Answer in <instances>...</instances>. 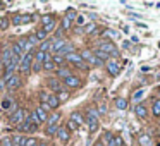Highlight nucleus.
<instances>
[{
  "instance_id": "obj_1",
  "label": "nucleus",
  "mask_w": 160,
  "mask_h": 146,
  "mask_svg": "<svg viewBox=\"0 0 160 146\" xmlns=\"http://www.w3.org/2000/svg\"><path fill=\"white\" fill-rule=\"evenodd\" d=\"M64 59H66V62H71L72 66L79 67V69H83V71H88V64L84 62L83 59H81V55H79V53L72 52V53H69V55H66Z\"/></svg>"
},
{
  "instance_id": "obj_2",
  "label": "nucleus",
  "mask_w": 160,
  "mask_h": 146,
  "mask_svg": "<svg viewBox=\"0 0 160 146\" xmlns=\"http://www.w3.org/2000/svg\"><path fill=\"white\" fill-rule=\"evenodd\" d=\"M33 60H35V57H33V53H24L21 59V64H19V71H21V74H28L29 71H31L33 67Z\"/></svg>"
},
{
  "instance_id": "obj_3",
  "label": "nucleus",
  "mask_w": 160,
  "mask_h": 146,
  "mask_svg": "<svg viewBox=\"0 0 160 146\" xmlns=\"http://www.w3.org/2000/svg\"><path fill=\"white\" fill-rule=\"evenodd\" d=\"M42 21H43V29H45V33L48 35V31H53L55 29V19H53V16H50V14H47V16H43L42 17Z\"/></svg>"
},
{
  "instance_id": "obj_4",
  "label": "nucleus",
  "mask_w": 160,
  "mask_h": 146,
  "mask_svg": "<svg viewBox=\"0 0 160 146\" xmlns=\"http://www.w3.org/2000/svg\"><path fill=\"white\" fill-rule=\"evenodd\" d=\"M100 50H103V52L108 53L110 57H119V50L115 48V45H114V43H110V41H103L100 45Z\"/></svg>"
},
{
  "instance_id": "obj_5",
  "label": "nucleus",
  "mask_w": 160,
  "mask_h": 146,
  "mask_svg": "<svg viewBox=\"0 0 160 146\" xmlns=\"http://www.w3.org/2000/svg\"><path fill=\"white\" fill-rule=\"evenodd\" d=\"M26 117H28V112L24 110V108H18V110L12 114V117H11V120L14 122V124H21L22 120H26Z\"/></svg>"
},
{
  "instance_id": "obj_6",
  "label": "nucleus",
  "mask_w": 160,
  "mask_h": 146,
  "mask_svg": "<svg viewBox=\"0 0 160 146\" xmlns=\"http://www.w3.org/2000/svg\"><path fill=\"white\" fill-rule=\"evenodd\" d=\"M62 81L67 88H79L81 86V79L78 76H72V74H71L69 77H66V79H62Z\"/></svg>"
},
{
  "instance_id": "obj_7",
  "label": "nucleus",
  "mask_w": 160,
  "mask_h": 146,
  "mask_svg": "<svg viewBox=\"0 0 160 146\" xmlns=\"http://www.w3.org/2000/svg\"><path fill=\"white\" fill-rule=\"evenodd\" d=\"M105 67H107L110 76H119V62L117 60H108V62L105 64Z\"/></svg>"
},
{
  "instance_id": "obj_8",
  "label": "nucleus",
  "mask_w": 160,
  "mask_h": 146,
  "mask_svg": "<svg viewBox=\"0 0 160 146\" xmlns=\"http://www.w3.org/2000/svg\"><path fill=\"white\" fill-rule=\"evenodd\" d=\"M12 57H14V55H12V50L9 48V46H7V48H4V53H2V59H0V64H2L4 67H7L9 64H11Z\"/></svg>"
},
{
  "instance_id": "obj_9",
  "label": "nucleus",
  "mask_w": 160,
  "mask_h": 146,
  "mask_svg": "<svg viewBox=\"0 0 160 146\" xmlns=\"http://www.w3.org/2000/svg\"><path fill=\"white\" fill-rule=\"evenodd\" d=\"M134 114L138 115V119H146L148 117V108H146V105L139 103L134 107Z\"/></svg>"
},
{
  "instance_id": "obj_10",
  "label": "nucleus",
  "mask_w": 160,
  "mask_h": 146,
  "mask_svg": "<svg viewBox=\"0 0 160 146\" xmlns=\"http://www.w3.org/2000/svg\"><path fill=\"white\" fill-rule=\"evenodd\" d=\"M19 86H21V77H19L18 74L11 76V79L7 81V88H9V90H18Z\"/></svg>"
},
{
  "instance_id": "obj_11",
  "label": "nucleus",
  "mask_w": 160,
  "mask_h": 146,
  "mask_svg": "<svg viewBox=\"0 0 160 146\" xmlns=\"http://www.w3.org/2000/svg\"><path fill=\"white\" fill-rule=\"evenodd\" d=\"M16 45H18L19 48L22 50V52H26V53H29V52H31V48H33V46L29 45L28 38H19L18 41H16Z\"/></svg>"
},
{
  "instance_id": "obj_12",
  "label": "nucleus",
  "mask_w": 160,
  "mask_h": 146,
  "mask_svg": "<svg viewBox=\"0 0 160 146\" xmlns=\"http://www.w3.org/2000/svg\"><path fill=\"white\" fill-rule=\"evenodd\" d=\"M47 83H48V86L52 88V91H55V95L59 93V91H62V90H64L62 84H60V81L57 79V77H50V79L47 81Z\"/></svg>"
},
{
  "instance_id": "obj_13",
  "label": "nucleus",
  "mask_w": 160,
  "mask_h": 146,
  "mask_svg": "<svg viewBox=\"0 0 160 146\" xmlns=\"http://www.w3.org/2000/svg\"><path fill=\"white\" fill-rule=\"evenodd\" d=\"M57 136H59V139L62 143H67L71 139V132L67 131L66 127H59V131H57Z\"/></svg>"
},
{
  "instance_id": "obj_14",
  "label": "nucleus",
  "mask_w": 160,
  "mask_h": 146,
  "mask_svg": "<svg viewBox=\"0 0 160 146\" xmlns=\"http://www.w3.org/2000/svg\"><path fill=\"white\" fill-rule=\"evenodd\" d=\"M93 55L97 57V59H100L102 62H108V60H110V55H108V53H105L103 50H100V48H97L93 52Z\"/></svg>"
},
{
  "instance_id": "obj_15",
  "label": "nucleus",
  "mask_w": 160,
  "mask_h": 146,
  "mask_svg": "<svg viewBox=\"0 0 160 146\" xmlns=\"http://www.w3.org/2000/svg\"><path fill=\"white\" fill-rule=\"evenodd\" d=\"M74 52V46L71 45V43H66V45L62 46V48L59 50V53H55V55H60V57H64V55H69V53H72Z\"/></svg>"
},
{
  "instance_id": "obj_16",
  "label": "nucleus",
  "mask_w": 160,
  "mask_h": 146,
  "mask_svg": "<svg viewBox=\"0 0 160 146\" xmlns=\"http://www.w3.org/2000/svg\"><path fill=\"white\" fill-rule=\"evenodd\" d=\"M35 114H36V117H38V120H40V124H43V122H47V119H48V114H47L45 110H43L42 107H38L35 110Z\"/></svg>"
},
{
  "instance_id": "obj_17",
  "label": "nucleus",
  "mask_w": 160,
  "mask_h": 146,
  "mask_svg": "<svg viewBox=\"0 0 160 146\" xmlns=\"http://www.w3.org/2000/svg\"><path fill=\"white\" fill-rule=\"evenodd\" d=\"M66 43H67L66 40H55V41H52V48H50V50H52L53 53H59V50L62 48Z\"/></svg>"
},
{
  "instance_id": "obj_18",
  "label": "nucleus",
  "mask_w": 160,
  "mask_h": 146,
  "mask_svg": "<svg viewBox=\"0 0 160 146\" xmlns=\"http://www.w3.org/2000/svg\"><path fill=\"white\" fill-rule=\"evenodd\" d=\"M86 122H88V127H90V132H95L98 129V119L95 117H86Z\"/></svg>"
},
{
  "instance_id": "obj_19",
  "label": "nucleus",
  "mask_w": 160,
  "mask_h": 146,
  "mask_svg": "<svg viewBox=\"0 0 160 146\" xmlns=\"http://www.w3.org/2000/svg\"><path fill=\"white\" fill-rule=\"evenodd\" d=\"M152 136L150 134H141L139 136V146H152Z\"/></svg>"
},
{
  "instance_id": "obj_20",
  "label": "nucleus",
  "mask_w": 160,
  "mask_h": 146,
  "mask_svg": "<svg viewBox=\"0 0 160 146\" xmlns=\"http://www.w3.org/2000/svg\"><path fill=\"white\" fill-rule=\"evenodd\" d=\"M71 120L74 122V124H78V125H81L84 122V117L83 115L79 114V112H72V114H71Z\"/></svg>"
},
{
  "instance_id": "obj_21",
  "label": "nucleus",
  "mask_w": 160,
  "mask_h": 146,
  "mask_svg": "<svg viewBox=\"0 0 160 146\" xmlns=\"http://www.w3.org/2000/svg\"><path fill=\"white\" fill-rule=\"evenodd\" d=\"M47 103H48L50 108H57V107L60 105V101H59V98H57V95H50V96H48V101H47Z\"/></svg>"
},
{
  "instance_id": "obj_22",
  "label": "nucleus",
  "mask_w": 160,
  "mask_h": 146,
  "mask_svg": "<svg viewBox=\"0 0 160 146\" xmlns=\"http://www.w3.org/2000/svg\"><path fill=\"white\" fill-rule=\"evenodd\" d=\"M71 76V71L66 69V67H60V69H57V77H60V79H66V77Z\"/></svg>"
},
{
  "instance_id": "obj_23",
  "label": "nucleus",
  "mask_w": 160,
  "mask_h": 146,
  "mask_svg": "<svg viewBox=\"0 0 160 146\" xmlns=\"http://www.w3.org/2000/svg\"><path fill=\"white\" fill-rule=\"evenodd\" d=\"M152 110H153V115H155V117H160V100H153Z\"/></svg>"
},
{
  "instance_id": "obj_24",
  "label": "nucleus",
  "mask_w": 160,
  "mask_h": 146,
  "mask_svg": "<svg viewBox=\"0 0 160 146\" xmlns=\"http://www.w3.org/2000/svg\"><path fill=\"white\" fill-rule=\"evenodd\" d=\"M24 136H12L11 138V141H12V144L14 146H22V143H24Z\"/></svg>"
},
{
  "instance_id": "obj_25",
  "label": "nucleus",
  "mask_w": 160,
  "mask_h": 146,
  "mask_svg": "<svg viewBox=\"0 0 160 146\" xmlns=\"http://www.w3.org/2000/svg\"><path fill=\"white\" fill-rule=\"evenodd\" d=\"M59 114H52V115H48V119H47V124L48 125H57V122H59Z\"/></svg>"
},
{
  "instance_id": "obj_26",
  "label": "nucleus",
  "mask_w": 160,
  "mask_h": 146,
  "mask_svg": "<svg viewBox=\"0 0 160 146\" xmlns=\"http://www.w3.org/2000/svg\"><path fill=\"white\" fill-rule=\"evenodd\" d=\"M115 107H117L119 110H126V108H128V101H126L124 98H117V100H115Z\"/></svg>"
},
{
  "instance_id": "obj_27",
  "label": "nucleus",
  "mask_w": 160,
  "mask_h": 146,
  "mask_svg": "<svg viewBox=\"0 0 160 146\" xmlns=\"http://www.w3.org/2000/svg\"><path fill=\"white\" fill-rule=\"evenodd\" d=\"M64 17H67L69 21H76V17H78V12L74 11V9H67L66 11V16Z\"/></svg>"
},
{
  "instance_id": "obj_28",
  "label": "nucleus",
  "mask_w": 160,
  "mask_h": 146,
  "mask_svg": "<svg viewBox=\"0 0 160 146\" xmlns=\"http://www.w3.org/2000/svg\"><path fill=\"white\" fill-rule=\"evenodd\" d=\"M71 26H72V21H69L67 17H64L62 22H60V29H62V31H67V29H71Z\"/></svg>"
},
{
  "instance_id": "obj_29",
  "label": "nucleus",
  "mask_w": 160,
  "mask_h": 146,
  "mask_svg": "<svg viewBox=\"0 0 160 146\" xmlns=\"http://www.w3.org/2000/svg\"><path fill=\"white\" fill-rule=\"evenodd\" d=\"M52 48V41H43L42 45H40V52H43V53H48V50Z\"/></svg>"
},
{
  "instance_id": "obj_30",
  "label": "nucleus",
  "mask_w": 160,
  "mask_h": 146,
  "mask_svg": "<svg viewBox=\"0 0 160 146\" xmlns=\"http://www.w3.org/2000/svg\"><path fill=\"white\" fill-rule=\"evenodd\" d=\"M57 98H59V101H66L67 98H69V91L64 88L62 91H59V93H57Z\"/></svg>"
},
{
  "instance_id": "obj_31",
  "label": "nucleus",
  "mask_w": 160,
  "mask_h": 146,
  "mask_svg": "<svg viewBox=\"0 0 160 146\" xmlns=\"http://www.w3.org/2000/svg\"><path fill=\"white\" fill-rule=\"evenodd\" d=\"M35 36H36V40H42V41H47V33H45V29H38V31L35 33Z\"/></svg>"
},
{
  "instance_id": "obj_32",
  "label": "nucleus",
  "mask_w": 160,
  "mask_h": 146,
  "mask_svg": "<svg viewBox=\"0 0 160 146\" xmlns=\"http://www.w3.org/2000/svg\"><path fill=\"white\" fill-rule=\"evenodd\" d=\"M97 31V22H91V24H88L86 28H84V33L86 35H91V33Z\"/></svg>"
},
{
  "instance_id": "obj_33",
  "label": "nucleus",
  "mask_w": 160,
  "mask_h": 146,
  "mask_svg": "<svg viewBox=\"0 0 160 146\" xmlns=\"http://www.w3.org/2000/svg\"><path fill=\"white\" fill-rule=\"evenodd\" d=\"M43 69H45V71H53V69H55L53 60H45V62H43Z\"/></svg>"
},
{
  "instance_id": "obj_34",
  "label": "nucleus",
  "mask_w": 160,
  "mask_h": 146,
  "mask_svg": "<svg viewBox=\"0 0 160 146\" xmlns=\"http://www.w3.org/2000/svg\"><path fill=\"white\" fill-rule=\"evenodd\" d=\"M57 131H59V125H47V134L48 136L57 134Z\"/></svg>"
},
{
  "instance_id": "obj_35",
  "label": "nucleus",
  "mask_w": 160,
  "mask_h": 146,
  "mask_svg": "<svg viewBox=\"0 0 160 146\" xmlns=\"http://www.w3.org/2000/svg\"><path fill=\"white\" fill-rule=\"evenodd\" d=\"M36 143L38 141H36L35 138H26L24 143H22V146H36Z\"/></svg>"
},
{
  "instance_id": "obj_36",
  "label": "nucleus",
  "mask_w": 160,
  "mask_h": 146,
  "mask_svg": "<svg viewBox=\"0 0 160 146\" xmlns=\"http://www.w3.org/2000/svg\"><path fill=\"white\" fill-rule=\"evenodd\" d=\"M52 60H53V64H57V66H62V64L66 62V59H64V57H60V55H53Z\"/></svg>"
},
{
  "instance_id": "obj_37",
  "label": "nucleus",
  "mask_w": 160,
  "mask_h": 146,
  "mask_svg": "<svg viewBox=\"0 0 160 146\" xmlns=\"http://www.w3.org/2000/svg\"><path fill=\"white\" fill-rule=\"evenodd\" d=\"M102 35H103V36H108V38H115V36H117V33L112 31V29H103V31H102Z\"/></svg>"
},
{
  "instance_id": "obj_38",
  "label": "nucleus",
  "mask_w": 160,
  "mask_h": 146,
  "mask_svg": "<svg viewBox=\"0 0 160 146\" xmlns=\"http://www.w3.org/2000/svg\"><path fill=\"white\" fill-rule=\"evenodd\" d=\"M11 50H12V55H18V57H21V55H22V50L19 48L18 45H12V46H11Z\"/></svg>"
},
{
  "instance_id": "obj_39",
  "label": "nucleus",
  "mask_w": 160,
  "mask_h": 146,
  "mask_svg": "<svg viewBox=\"0 0 160 146\" xmlns=\"http://www.w3.org/2000/svg\"><path fill=\"white\" fill-rule=\"evenodd\" d=\"M66 129H67L69 132H71V131H76V129H78V124H74V122L69 119V120H67V125H66Z\"/></svg>"
},
{
  "instance_id": "obj_40",
  "label": "nucleus",
  "mask_w": 160,
  "mask_h": 146,
  "mask_svg": "<svg viewBox=\"0 0 160 146\" xmlns=\"http://www.w3.org/2000/svg\"><path fill=\"white\" fill-rule=\"evenodd\" d=\"M33 19V16L29 14H21V24H26V22H29Z\"/></svg>"
},
{
  "instance_id": "obj_41",
  "label": "nucleus",
  "mask_w": 160,
  "mask_h": 146,
  "mask_svg": "<svg viewBox=\"0 0 160 146\" xmlns=\"http://www.w3.org/2000/svg\"><path fill=\"white\" fill-rule=\"evenodd\" d=\"M42 67H43V64H40V62H36V60H33V67H31V69L35 71V72H40V71H42Z\"/></svg>"
},
{
  "instance_id": "obj_42",
  "label": "nucleus",
  "mask_w": 160,
  "mask_h": 146,
  "mask_svg": "<svg viewBox=\"0 0 160 146\" xmlns=\"http://www.w3.org/2000/svg\"><path fill=\"white\" fill-rule=\"evenodd\" d=\"M143 95H145V90H138V91H136L134 95H132V100H134V101H138L139 98L143 96Z\"/></svg>"
},
{
  "instance_id": "obj_43",
  "label": "nucleus",
  "mask_w": 160,
  "mask_h": 146,
  "mask_svg": "<svg viewBox=\"0 0 160 146\" xmlns=\"http://www.w3.org/2000/svg\"><path fill=\"white\" fill-rule=\"evenodd\" d=\"M0 146H14L11 141V138H2V143H0Z\"/></svg>"
},
{
  "instance_id": "obj_44",
  "label": "nucleus",
  "mask_w": 160,
  "mask_h": 146,
  "mask_svg": "<svg viewBox=\"0 0 160 146\" xmlns=\"http://www.w3.org/2000/svg\"><path fill=\"white\" fill-rule=\"evenodd\" d=\"M48 96H50L48 93H45V91H40V100H42L43 103H47V101H48Z\"/></svg>"
},
{
  "instance_id": "obj_45",
  "label": "nucleus",
  "mask_w": 160,
  "mask_h": 146,
  "mask_svg": "<svg viewBox=\"0 0 160 146\" xmlns=\"http://www.w3.org/2000/svg\"><path fill=\"white\" fill-rule=\"evenodd\" d=\"M11 105H12V100H9V98H5V100L2 101V108H4V110H7Z\"/></svg>"
},
{
  "instance_id": "obj_46",
  "label": "nucleus",
  "mask_w": 160,
  "mask_h": 146,
  "mask_svg": "<svg viewBox=\"0 0 160 146\" xmlns=\"http://www.w3.org/2000/svg\"><path fill=\"white\" fill-rule=\"evenodd\" d=\"M28 41H29V45H31V46H35L36 43H38V40H36V36H35V35H29Z\"/></svg>"
},
{
  "instance_id": "obj_47",
  "label": "nucleus",
  "mask_w": 160,
  "mask_h": 146,
  "mask_svg": "<svg viewBox=\"0 0 160 146\" xmlns=\"http://www.w3.org/2000/svg\"><path fill=\"white\" fill-rule=\"evenodd\" d=\"M12 24H14V26L21 24V14H18V16H14V17H12Z\"/></svg>"
},
{
  "instance_id": "obj_48",
  "label": "nucleus",
  "mask_w": 160,
  "mask_h": 146,
  "mask_svg": "<svg viewBox=\"0 0 160 146\" xmlns=\"http://www.w3.org/2000/svg\"><path fill=\"white\" fill-rule=\"evenodd\" d=\"M98 114H100V115L107 114V105H105V103H102L100 107H98Z\"/></svg>"
},
{
  "instance_id": "obj_49",
  "label": "nucleus",
  "mask_w": 160,
  "mask_h": 146,
  "mask_svg": "<svg viewBox=\"0 0 160 146\" xmlns=\"http://www.w3.org/2000/svg\"><path fill=\"white\" fill-rule=\"evenodd\" d=\"M9 26V22H7V19H4V17H0V29H5Z\"/></svg>"
},
{
  "instance_id": "obj_50",
  "label": "nucleus",
  "mask_w": 160,
  "mask_h": 146,
  "mask_svg": "<svg viewBox=\"0 0 160 146\" xmlns=\"http://www.w3.org/2000/svg\"><path fill=\"white\" fill-rule=\"evenodd\" d=\"M76 24H78V26H84V24H86L83 16H78V17H76Z\"/></svg>"
},
{
  "instance_id": "obj_51",
  "label": "nucleus",
  "mask_w": 160,
  "mask_h": 146,
  "mask_svg": "<svg viewBox=\"0 0 160 146\" xmlns=\"http://www.w3.org/2000/svg\"><path fill=\"white\" fill-rule=\"evenodd\" d=\"M42 108L43 110L47 112V114H48V110H50V107H48V103H42Z\"/></svg>"
},
{
  "instance_id": "obj_52",
  "label": "nucleus",
  "mask_w": 160,
  "mask_h": 146,
  "mask_svg": "<svg viewBox=\"0 0 160 146\" xmlns=\"http://www.w3.org/2000/svg\"><path fill=\"white\" fill-rule=\"evenodd\" d=\"M36 146H48V144H47V143H43V141H38V143H36Z\"/></svg>"
},
{
  "instance_id": "obj_53",
  "label": "nucleus",
  "mask_w": 160,
  "mask_h": 146,
  "mask_svg": "<svg viewBox=\"0 0 160 146\" xmlns=\"http://www.w3.org/2000/svg\"><path fill=\"white\" fill-rule=\"evenodd\" d=\"M95 146H105V144H103V141H97V143H95Z\"/></svg>"
},
{
  "instance_id": "obj_54",
  "label": "nucleus",
  "mask_w": 160,
  "mask_h": 146,
  "mask_svg": "<svg viewBox=\"0 0 160 146\" xmlns=\"http://www.w3.org/2000/svg\"><path fill=\"white\" fill-rule=\"evenodd\" d=\"M0 7H4V4H0Z\"/></svg>"
},
{
  "instance_id": "obj_55",
  "label": "nucleus",
  "mask_w": 160,
  "mask_h": 146,
  "mask_svg": "<svg viewBox=\"0 0 160 146\" xmlns=\"http://www.w3.org/2000/svg\"><path fill=\"white\" fill-rule=\"evenodd\" d=\"M158 48H160V41H158Z\"/></svg>"
},
{
  "instance_id": "obj_56",
  "label": "nucleus",
  "mask_w": 160,
  "mask_h": 146,
  "mask_svg": "<svg viewBox=\"0 0 160 146\" xmlns=\"http://www.w3.org/2000/svg\"><path fill=\"white\" fill-rule=\"evenodd\" d=\"M158 91H160V90H158Z\"/></svg>"
}]
</instances>
